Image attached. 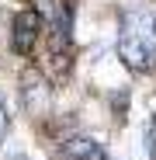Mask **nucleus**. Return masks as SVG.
<instances>
[{"instance_id": "f257e3e1", "label": "nucleus", "mask_w": 156, "mask_h": 160, "mask_svg": "<svg viewBox=\"0 0 156 160\" xmlns=\"http://www.w3.org/2000/svg\"><path fill=\"white\" fill-rule=\"evenodd\" d=\"M118 59L132 73L156 66V14L146 7H125L118 18Z\"/></svg>"}, {"instance_id": "423d86ee", "label": "nucleus", "mask_w": 156, "mask_h": 160, "mask_svg": "<svg viewBox=\"0 0 156 160\" xmlns=\"http://www.w3.org/2000/svg\"><path fill=\"white\" fill-rule=\"evenodd\" d=\"M142 146H146V153H149V160H156V115L146 122V129H142Z\"/></svg>"}, {"instance_id": "0eeeda50", "label": "nucleus", "mask_w": 156, "mask_h": 160, "mask_svg": "<svg viewBox=\"0 0 156 160\" xmlns=\"http://www.w3.org/2000/svg\"><path fill=\"white\" fill-rule=\"evenodd\" d=\"M7 132H11V115H7V108L0 104V143L7 139Z\"/></svg>"}, {"instance_id": "f03ea898", "label": "nucleus", "mask_w": 156, "mask_h": 160, "mask_svg": "<svg viewBox=\"0 0 156 160\" xmlns=\"http://www.w3.org/2000/svg\"><path fill=\"white\" fill-rule=\"evenodd\" d=\"M17 94H21V104H24V112H28L31 118H45L49 112H52V84L45 80V73L42 70H35V66H24L21 70V80H17Z\"/></svg>"}, {"instance_id": "6e6552de", "label": "nucleus", "mask_w": 156, "mask_h": 160, "mask_svg": "<svg viewBox=\"0 0 156 160\" xmlns=\"http://www.w3.org/2000/svg\"><path fill=\"white\" fill-rule=\"evenodd\" d=\"M7 160H31V157H28V153H11Z\"/></svg>"}, {"instance_id": "39448f33", "label": "nucleus", "mask_w": 156, "mask_h": 160, "mask_svg": "<svg viewBox=\"0 0 156 160\" xmlns=\"http://www.w3.org/2000/svg\"><path fill=\"white\" fill-rule=\"evenodd\" d=\"M59 153L66 160H108L104 157V146L94 136H69V139H63Z\"/></svg>"}, {"instance_id": "7ed1b4c3", "label": "nucleus", "mask_w": 156, "mask_h": 160, "mask_svg": "<svg viewBox=\"0 0 156 160\" xmlns=\"http://www.w3.org/2000/svg\"><path fill=\"white\" fill-rule=\"evenodd\" d=\"M42 14L38 11H21L14 14V24H11V49L17 56H31L35 52V42L42 35Z\"/></svg>"}, {"instance_id": "20e7f679", "label": "nucleus", "mask_w": 156, "mask_h": 160, "mask_svg": "<svg viewBox=\"0 0 156 160\" xmlns=\"http://www.w3.org/2000/svg\"><path fill=\"white\" fill-rule=\"evenodd\" d=\"M73 45V7L56 0L52 7V56L59 59V52H69Z\"/></svg>"}]
</instances>
